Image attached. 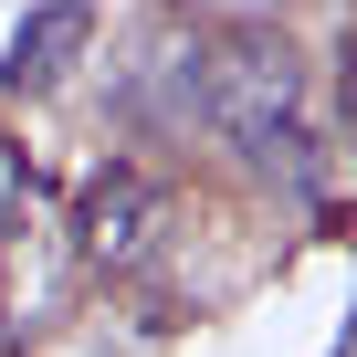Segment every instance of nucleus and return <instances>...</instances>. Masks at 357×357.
Here are the masks:
<instances>
[{"mask_svg": "<svg viewBox=\"0 0 357 357\" xmlns=\"http://www.w3.org/2000/svg\"><path fill=\"white\" fill-rule=\"evenodd\" d=\"M63 305H74V231L43 200H22L0 221V347H32Z\"/></svg>", "mask_w": 357, "mask_h": 357, "instance_id": "nucleus-1", "label": "nucleus"}, {"mask_svg": "<svg viewBox=\"0 0 357 357\" xmlns=\"http://www.w3.org/2000/svg\"><path fill=\"white\" fill-rule=\"evenodd\" d=\"M74 263H116V273H137L147 252H158V231H168V190H158V178L147 168H95L84 178V190H74Z\"/></svg>", "mask_w": 357, "mask_h": 357, "instance_id": "nucleus-2", "label": "nucleus"}, {"mask_svg": "<svg viewBox=\"0 0 357 357\" xmlns=\"http://www.w3.org/2000/svg\"><path fill=\"white\" fill-rule=\"evenodd\" d=\"M95 43V11L84 0H43V11L11 32V53H0V84H22V95H43V84H63V63Z\"/></svg>", "mask_w": 357, "mask_h": 357, "instance_id": "nucleus-3", "label": "nucleus"}, {"mask_svg": "<svg viewBox=\"0 0 357 357\" xmlns=\"http://www.w3.org/2000/svg\"><path fill=\"white\" fill-rule=\"evenodd\" d=\"M22 200H43V178H32V158H22L11 137H0V221H11Z\"/></svg>", "mask_w": 357, "mask_h": 357, "instance_id": "nucleus-4", "label": "nucleus"}, {"mask_svg": "<svg viewBox=\"0 0 357 357\" xmlns=\"http://www.w3.org/2000/svg\"><path fill=\"white\" fill-rule=\"evenodd\" d=\"M347 137H357V63H347Z\"/></svg>", "mask_w": 357, "mask_h": 357, "instance_id": "nucleus-5", "label": "nucleus"}]
</instances>
